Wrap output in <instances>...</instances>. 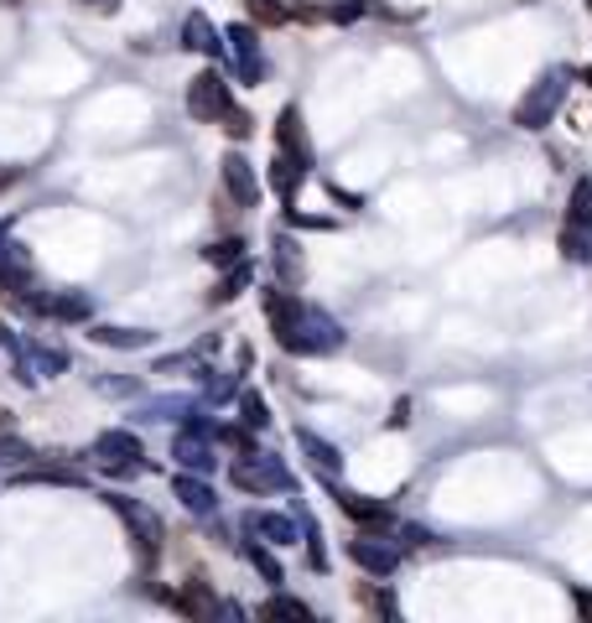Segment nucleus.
<instances>
[{
	"instance_id": "f257e3e1",
	"label": "nucleus",
	"mask_w": 592,
	"mask_h": 623,
	"mask_svg": "<svg viewBox=\"0 0 592 623\" xmlns=\"http://www.w3.org/2000/svg\"><path fill=\"white\" fill-rule=\"evenodd\" d=\"M261 307H265V317H270V333L281 338L286 354H332V348H343V338H349L323 307H312V302H302V296H291V291H281V287H265Z\"/></svg>"
},
{
	"instance_id": "f03ea898",
	"label": "nucleus",
	"mask_w": 592,
	"mask_h": 623,
	"mask_svg": "<svg viewBox=\"0 0 592 623\" xmlns=\"http://www.w3.org/2000/svg\"><path fill=\"white\" fill-rule=\"evenodd\" d=\"M567 84H571L567 68L541 73V78L530 84V94L515 104V125H520V130H545V125L556 120V110L567 104Z\"/></svg>"
},
{
	"instance_id": "7ed1b4c3",
	"label": "nucleus",
	"mask_w": 592,
	"mask_h": 623,
	"mask_svg": "<svg viewBox=\"0 0 592 623\" xmlns=\"http://www.w3.org/2000/svg\"><path fill=\"white\" fill-rule=\"evenodd\" d=\"M89 457H95L99 473H115V479H130V473H141V468H146L141 436L125 432V427H115V432H99L95 447H89Z\"/></svg>"
},
{
	"instance_id": "20e7f679",
	"label": "nucleus",
	"mask_w": 592,
	"mask_h": 623,
	"mask_svg": "<svg viewBox=\"0 0 592 623\" xmlns=\"http://www.w3.org/2000/svg\"><path fill=\"white\" fill-rule=\"evenodd\" d=\"M229 483L244 494H281V488H291V468L270 453H239L235 468H229Z\"/></svg>"
},
{
	"instance_id": "39448f33",
	"label": "nucleus",
	"mask_w": 592,
	"mask_h": 623,
	"mask_svg": "<svg viewBox=\"0 0 592 623\" xmlns=\"http://www.w3.org/2000/svg\"><path fill=\"white\" fill-rule=\"evenodd\" d=\"M0 287L16 291L26 307L42 296V287H37V265H32V255H26V244L11 240V224H0Z\"/></svg>"
},
{
	"instance_id": "423d86ee",
	"label": "nucleus",
	"mask_w": 592,
	"mask_h": 623,
	"mask_svg": "<svg viewBox=\"0 0 592 623\" xmlns=\"http://www.w3.org/2000/svg\"><path fill=\"white\" fill-rule=\"evenodd\" d=\"M229 104H235V94H229V84H224V73L218 68H203L188 84V115L192 120L218 125L224 115H229Z\"/></svg>"
},
{
	"instance_id": "0eeeda50",
	"label": "nucleus",
	"mask_w": 592,
	"mask_h": 623,
	"mask_svg": "<svg viewBox=\"0 0 592 623\" xmlns=\"http://www.w3.org/2000/svg\"><path fill=\"white\" fill-rule=\"evenodd\" d=\"M110 509H115L119 520H125V530H130V541L141 546V556H146V567L162 556V520L146 509V504H136V499H125V494H110Z\"/></svg>"
},
{
	"instance_id": "6e6552de",
	"label": "nucleus",
	"mask_w": 592,
	"mask_h": 623,
	"mask_svg": "<svg viewBox=\"0 0 592 623\" xmlns=\"http://www.w3.org/2000/svg\"><path fill=\"white\" fill-rule=\"evenodd\" d=\"M224 42H229V52H235V68L244 84H261L265 73H270V63H265L261 52V37H255V26H229L224 31Z\"/></svg>"
},
{
	"instance_id": "1a4fd4ad",
	"label": "nucleus",
	"mask_w": 592,
	"mask_h": 623,
	"mask_svg": "<svg viewBox=\"0 0 592 623\" xmlns=\"http://www.w3.org/2000/svg\"><path fill=\"white\" fill-rule=\"evenodd\" d=\"M349 556H354L369 576H390L395 567H401V546H395V541H385V535H369V530L349 541Z\"/></svg>"
},
{
	"instance_id": "9d476101",
	"label": "nucleus",
	"mask_w": 592,
	"mask_h": 623,
	"mask_svg": "<svg viewBox=\"0 0 592 623\" xmlns=\"http://www.w3.org/2000/svg\"><path fill=\"white\" fill-rule=\"evenodd\" d=\"M218 171H224V188H229V198H235L239 208H255V203H261V177H255L244 151H229V156L218 162Z\"/></svg>"
},
{
	"instance_id": "9b49d317",
	"label": "nucleus",
	"mask_w": 592,
	"mask_h": 623,
	"mask_svg": "<svg viewBox=\"0 0 592 623\" xmlns=\"http://www.w3.org/2000/svg\"><path fill=\"white\" fill-rule=\"evenodd\" d=\"M332 504L349 514V520H358L364 530H385L395 514H390V504L385 499H369V494H354V488H343V483H332Z\"/></svg>"
},
{
	"instance_id": "f8f14e48",
	"label": "nucleus",
	"mask_w": 592,
	"mask_h": 623,
	"mask_svg": "<svg viewBox=\"0 0 592 623\" xmlns=\"http://www.w3.org/2000/svg\"><path fill=\"white\" fill-rule=\"evenodd\" d=\"M172 457H177V468H182V473H214V468H218L214 436L192 432V427H182V432H177V442H172Z\"/></svg>"
},
{
	"instance_id": "ddd939ff",
	"label": "nucleus",
	"mask_w": 592,
	"mask_h": 623,
	"mask_svg": "<svg viewBox=\"0 0 592 623\" xmlns=\"http://www.w3.org/2000/svg\"><path fill=\"white\" fill-rule=\"evenodd\" d=\"M276 145H281V156H291L297 167H312V141H307V130H302V115L286 104L281 110V120H276Z\"/></svg>"
},
{
	"instance_id": "4468645a",
	"label": "nucleus",
	"mask_w": 592,
	"mask_h": 623,
	"mask_svg": "<svg viewBox=\"0 0 592 623\" xmlns=\"http://www.w3.org/2000/svg\"><path fill=\"white\" fill-rule=\"evenodd\" d=\"M32 312H42V317H58V322H84L89 312H95V302H89V291H52V296H37L32 302Z\"/></svg>"
},
{
	"instance_id": "2eb2a0df",
	"label": "nucleus",
	"mask_w": 592,
	"mask_h": 623,
	"mask_svg": "<svg viewBox=\"0 0 592 623\" xmlns=\"http://www.w3.org/2000/svg\"><path fill=\"white\" fill-rule=\"evenodd\" d=\"M172 494H177V499H182V509H188V514H198V520H209V514L218 509L214 488L203 483V473H177V479H172Z\"/></svg>"
},
{
	"instance_id": "dca6fc26",
	"label": "nucleus",
	"mask_w": 592,
	"mask_h": 623,
	"mask_svg": "<svg viewBox=\"0 0 592 623\" xmlns=\"http://www.w3.org/2000/svg\"><path fill=\"white\" fill-rule=\"evenodd\" d=\"M244 535H255L265 546H297V520H286V514H244Z\"/></svg>"
},
{
	"instance_id": "f3484780",
	"label": "nucleus",
	"mask_w": 592,
	"mask_h": 623,
	"mask_svg": "<svg viewBox=\"0 0 592 623\" xmlns=\"http://www.w3.org/2000/svg\"><path fill=\"white\" fill-rule=\"evenodd\" d=\"M11 483H22V488H32V483H52V488H84V473H78V468H58V462H52V468H37V462H26V468H16V473H11Z\"/></svg>"
},
{
	"instance_id": "a211bd4d",
	"label": "nucleus",
	"mask_w": 592,
	"mask_h": 623,
	"mask_svg": "<svg viewBox=\"0 0 592 623\" xmlns=\"http://www.w3.org/2000/svg\"><path fill=\"white\" fill-rule=\"evenodd\" d=\"M562 255L577 265H592V218H567L562 224Z\"/></svg>"
},
{
	"instance_id": "6ab92c4d",
	"label": "nucleus",
	"mask_w": 592,
	"mask_h": 623,
	"mask_svg": "<svg viewBox=\"0 0 592 623\" xmlns=\"http://www.w3.org/2000/svg\"><path fill=\"white\" fill-rule=\"evenodd\" d=\"M0 348H5V359H11V369H16V380L22 384H37V369H32V354H26V338L5 322L0 328Z\"/></svg>"
},
{
	"instance_id": "aec40b11",
	"label": "nucleus",
	"mask_w": 592,
	"mask_h": 623,
	"mask_svg": "<svg viewBox=\"0 0 592 623\" xmlns=\"http://www.w3.org/2000/svg\"><path fill=\"white\" fill-rule=\"evenodd\" d=\"M182 48L203 52V58H218V31L209 26V16H198V11H192L188 22H182Z\"/></svg>"
},
{
	"instance_id": "412c9836",
	"label": "nucleus",
	"mask_w": 592,
	"mask_h": 623,
	"mask_svg": "<svg viewBox=\"0 0 592 623\" xmlns=\"http://www.w3.org/2000/svg\"><path fill=\"white\" fill-rule=\"evenodd\" d=\"M297 447H302V453L312 457V462H317V468H323V473H338V468H343V453H338V447H332V442H323V436L317 432H297Z\"/></svg>"
},
{
	"instance_id": "4be33fe9",
	"label": "nucleus",
	"mask_w": 592,
	"mask_h": 623,
	"mask_svg": "<svg viewBox=\"0 0 592 623\" xmlns=\"http://www.w3.org/2000/svg\"><path fill=\"white\" fill-rule=\"evenodd\" d=\"M188 406H192V400H182V395H156V400H141L136 416H141V421H182Z\"/></svg>"
},
{
	"instance_id": "5701e85b",
	"label": "nucleus",
	"mask_w": 592,
	"mask_h": 623,
	"mask_svg": "<svg viewBox=\"0 0 592 623\" xmlns=\"http://www.w3.org/2000/svg\"><path fill=\"white\" fill-rule=\"evenodd\" d=\"M26 354H32L37 380H42V374H63V369H68V348H63V343H32Z\"/></svg>"
},
{
	"instance_id": "b1692460",
	"label": "nucleus",
	"mask_w": 592,
	"mask_h": 623,
	"mask_svg": "<svg viewBox=\"0 0 592 623\" xmlns=\"http://www.w3.org/2000/svg\"><path fill=\"white\" fill-rule=\"evenodd\" d=\"M250 281H255V265H250V260L229 265V276L214 287V307H218V302H235V296H244V291H250Z\"/></svg>"
},
{
	"instance_id": "393cba45",
	"label": "nucleus",
	"mask_w": 592,
	"mask_h": 623,
	"mask_svg": "<svg viewBox=\"0 0 592 623\" xmlns=\"http://www.w3.org/2000/svg\"><path fill=\"white\" fill-rule=\"evenodd\" d=\"M95 343H104V348H151V338L156 333H141V328H95Z\"/></svg>"
},
{
	"instance_id": "a878e982",
	"label": "nucleus",
	"mask_w": 592,
	"mask_h": 623,
	"mask_svg": "<svg viewBox=\"0 0 592 623\" xmlns=\"http://www.w3.org/2000/svg\"><path fill=\"white\" fill-rule=\"evenodd\" d=\"M177 608L192 613V619H214V613H218V602L209 598V587H203V582H188V587L177 593Z\"/></svg>"
},
{
	"instance_id": "bb28decb",
	"label": "nucleus",
	"mask_w": 592,
	"mask_h": 623,
	"mask_svg": "<svg viewBox=\"0 0 592 623\" xmlns=\"http://www.w3.org/2000/svg\"><path fill=\"white\" fill-rule=\"evenodd\" d=\"M302 177H307V167H297L291 156H281V151H276V162H270V188L281 192V198H291Z\"/></svg>"
},
{
	"instance_id": "cd10ccee",
	"label": "nucleus",
	"mask_w": 592,
	"mask_h": 623,
	"mask_svg": "<svg viewBox=\"0 0 592 623\" xmlns=\"http://www.w3.org/2000/svg\"><path fill=\"white\" fill-rule=\"evenodd\" d=\"M235 395H239L235 374H224V369H203V400L224 406V400H235Z\"/></svg>"
},
{
	"instance_id": "c85d7f7f",
	"label": "nucleus",
	"mask_w": 592,
	"mask_h": 623,
	"mask_svg": "<svg viewBox=\"0 0 592 623\" xmlns=\"http://www.w3.org/2000/svg\"><path fill=\"white\" fill-rule=\"evenodd\" d=\"M239 421H244L250 432H265V427H270V406H265L255 390H244V395H239Z\"/></svg>"
},
{
	"instance_id": "c756f323",
	"label": "nucleus",
	"mask_w": 592,
	"mask_h": 623,
	"mask_svg": "<svg viewBox=\"0 0 592 623\" xmlns=\"http://www.w3.org/2000/svg\"><path fill=\"white\" fill-rule=\"evenodd\" d=\"M276 265H281V281H291V287H297V281H302V276H307V260H302V255H297V244L286 240H276Z\"/></svg>"
},
{
	"instance_id": "7c9ffc66",
	"label": "nucleus",
	"mask_w": 592,
	"mask_h": 623,
	"mask_svg": "<svg viewBox=\"0 0 592 623\" xmlns=\"http://www.w3.org/2000/svg\"><path fill=\"white\" fill-rule=\"evenodd\" d=\"M244 556H250V567H255V572H261L265 582H270V587L281 582V561H276V551H270V546H261V541H250V546H244Z\"/></svg>"
},
{
	"instance_id": "2f4dec72",
	"label": "nucleus",
	"mask_w": 592,
	"mask_h": 623,
	"mask_svg": "<svg viewBox=\"0 0 592 623\" xmlns=\"http://www.w3.org/2000/svg\"><path fill=\"white\" fill-rule=\"evenodd\" d=\"M244 11H250V22H261V26H286L291 22V11H286L281 0H244Z\"/></svg>"
},
{
	"instance_id": "473e14b6",
	"label": "nucleus",
	"mask_w": 592,
	"mask_h": 623,
	"mask_svg": "<svg viewBox=\"0 0 592 623\" xmlns=\"http://www.w3.org/2000/svg\"><path fill=\"white\" fill-rule=\"evenodd\" d=\"M265 619H291V623H307L312 619V608L302 598H281V593H276V598L265 602Z\"/></svg>"
},
{
	"instance_id": "72a5a7b5",
	"label": "nucleus",
	"mask_w": 592,
	"mask_h": 623,
	"mask_svg": "<svg viewBox=\"0 0 592 623\" xmlns=\"http://www.w3.org/2000/svg\"><path fill=\"white\" fill-rule=\"evenodd\" d=\"M203 260L209 265H239L244 260V240H214L203 250Z\"/></svg>"
},
{
	"instance_id": "f704fd0d",
	"label": "nucleus",
	"mask_w": 592,
	"mask_h": 623,
	"mask_svg": "<svg viewBox=\"0 0 592 623\" xmlns=\"http://www.w3.org/2000/svg\"><path fill=\"white\" fill-rule=\"evenodd\" d=\"M32 447H26V442H16V436H5V442H0V468H26V462H32Z\"/></svg>"
},
{
	"instance_id": "c9c22d12",
	"label": "nucleus",
	"mask_w": 592,
	"mask_h": 623,
	"mask_svg": "<svg viewBox=\"0 0 592 623\" xmlns=\"http://www.w3.org/2000/svg\"><path fill=\"white\" fill-rule=\"evenodd\" d=\"M99 395H141V380H119V374H95Z\"/></svg>"
},
{
	"instance_id": "e433bc0d",
	"label": "nucleus",
	"mask_w": 592,
	"mask_h": 623,
	"mask_svg": "<svg viewBox=\"0 0 592 623\" xmlns=\"http://www.w3.org/2000/svg\"><path fill=\"white\" fill-rule=\"evenodd\" d=\"M567 218H592V182H588V177H582V182H577V188H571Z\"/></svg>"
},
{
	"instance_id": "4c0bfd02",
	"label": "nucleus",
	"mask_w": 592,
	"mask_h": 623,
	"mask_svg": "<svg viewBox=\"0 0 592 623\" xmlns=\"http://www.w3.org/2000/svg\"><path fill=\"white\" fill-rule=\"evenodd\" d=\"M302 530H307V556H312V567L323 572V567H328V556H323V535H317V520H312V514H302Z\"/></svg>"
},
{
	"instance_id": "58836bf2",
	"label": "nucleus",
	"mask_w": 592,
	"mask_h": 623,
	"mask_svg": "<svg viewBox=\"0 0 592 623\" xmlns=\"http://www.w3.org/2000/svg\"><path fill=\"white\" fill-rule=\"evenodd\" d=\"M224 130H229V136H235V141H244V136H250V130H255V125H250V115H244V110H239V104H229V115H224Z\"/></svg>"
},
{
	"instance_id": "ea45409f",
	"label": "nucleus",
	"mask_w": 592,
	"mask_h": 623,
	"mask_svg": "<svg viewBox=\"0 0 592 623\" xmlns=\"http://www.w3.org/2000/svg\"><path fill=\"white\" fill-rule=\"evenodd\" d=\"M214 442H229L235 453H255V436H250V432H239V427H218Z\"/></svg>"
},
{
	"instance_id": "a19ab883",
	"label": "nucleus",
	"mask_w": 592,
	"mask_h": 623,
	"mask_svg": "<svg viewBox=\"0 0 592 623\" xmlns=\"http://www.w3.org/2000/svg\"><path fill=\"white\" fill-rule=\"evenodd\" d=\"M182 369H198V354H177V359L156 364V374H182Z\"/></svg>"
},
{
	"instance_id": "79ce46f5",
	"label": "nucleus",
	"mask_w": 592,
	"mask_h": 623,
	"mask_svg": "<svg viewBox=\"0 0 592 623\" xmlns=\"http://www.w3.org/2000/svg\"><path fill=\"white\" fill-rule=\"evenodd\" d=\"M437 535L431 530H421V525H405V546H431Z\"/></svg>"
},
{
	"instance_id": "37998d69",
	"label": "nucleus",
	"mask_w": 592,
	"mask_h": 623,
	"mask_svg": "<svg viewBox=\"0 0 592 623\" xmlns=\"http://www.w3.org/2000/svg\"><path fill=\"white\" fill-rule=\"evenodd\" d=\"M78 5H95V11H104V16H115L119 0H78Z\"/></svg>"
},
{
	"instance_id": "c03bdc74",
	"label": "nucleus",
	"mask_w": 592,
	"mask_h": 623,
	"mask_svg": "<svg viewBox=\"0 0 592 623\" xmlns=\"http://www.w3.org/2000/svg\"><path fill=\"white\" fill-rule=\"evenodd\" d=\"M16 177H22V171H16V167H0V188H11Z\"/></svg>"
},
{
	"instance_id": "a18cd8bd",
	"label": "nucleus",
	"mask_w": 592,
	"mask_h": 623,
	"mask_svg": "<svg viewBox=\"0 0 592 623\" xmlns=\"http://www.w3.org/2000/svg\"><path fill=\"white\" fill-rule=\"evenodd\" d=\"M577 608H582V613H592V598H588V593H577Z\"/></svg>"
},
{
	"instance_id": "49530a36",
	"label": "nucleus",
	"mask_w": 592,
	"mask_h": 623,
	"mask_svg": "<svg viewBox=\"0 0 592 623\" xmlns=\"http://www.w3.org/2000/svg\"><path fill=\"white\" fill-rule=\"evenodd\" d=\"M5 427H11V416H5V410H0V432H5Z\"/></svg>"
},
{
	"instance_id": "de8ad7c7",
	"label": "nucleus",
	"mask_w": 592,
	"mask_h": 623,
	"mask_svg": "<svg viewBox=\"0 0 592 623\" xmlns=\"http://www.w3.org/2000/svg\"><path fill=\"white\" fill-rule=\"evenodd\" d=\"M588 11H592V0H588Z\"/></svg>"
}]
</instances>
